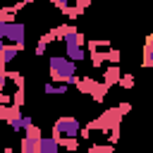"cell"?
I'll return each instance as SVG.
<instances>
[{
  "instance_id": "7",
  "label": "cell",
  "mask_w": 153,
  "mask_h": 153,
  "mask_svg": "<svg viewBox=\"0 0 153 153\" xmlns=\"http://www.w3.org/2000/svg\"><path fill=\"white\" fill-rule=\"evenodd\" d=\"M76 134H81V124H79L76 117L62 115V117H57V120L53 122V136H55V139H57V136H76Z\"/></svg>"
},
{
  "instance_id": "14",
  "label": "cell",
  "mask_w": 153,
  "mask_h": 153,
  "mask_svg": "<svg viewBox=\"0 0 153 153\" xmlns=\"http://www.w3.org/2000/svg\"><path fill=\"white\" fill-rule=\"evenodd\" d=\"M22 115V110L17 108V105H0V120H5V122H12L14 117H19Z\"/></svg>"
},
{
  "instance_id": "17",
  "label": "cell",
  "mask_w": 153,
  "mask_h": 153,
  "mask_svg": "<svg viewBox=\"0 0 153 153\" xmlns=\"http://www.w3.org/2000/svg\"><path fill=\"white\" fill-rule=\"evenodd\" d=\"M57 143L69 153V151H79V139L76 136H57Z\"/></svg>"
},
{
  "instance_id": "25",
  "label": "cell",
  "mask_w": 153,
  "mask_h": 153,
  "mask_svg": "<svg viewBox=\"0 0 153 153\" xmlns=\"http://www.w3.org/2000/svg\"><path fill=\"white\" fill-rule=\"evenodd\" d=\"M69 153H79V151H69Z\"/></svg>"
},
{
  "instance_id": "2",
  "label": "cell",
  "mask_w": 153,
  "mask_h": 153,
  "mask_svg": "<svg viewBox=\"0 0 153 153\" xmlns=\"http://www.w3.org/2000/svg\"><path fill=\"white\" fill-rule=\"evenodd\" d=\"M65 55L72 60V62H84L86 60V50H84V45H86V38H84V33L81 31H76V26H67V33H65Z\"/></svg>"
},
{
  "instance_id": "13",
  "label": "cell",
  "mask_w": 153,
  "mask_h": 153,
  "mask_svg": "<svg viewBox=\"0 0 153 153\" xmlns=\"http://www.w3.org/2000/svg\"><path fill=\"white\" fill-rule=\"evenodd\" d=\"M67 88H69V84H45L43 86V93L45 96H65L67 93Z\"/></svg>"
},
{
  "instance_id": "10",
  "label": "cell",
  "mask_w": 153,
  "mask_h": 153,
  "mask_svg": "<svg viewBox=\"0 0 153 153\" xmlns=\"http://www.w3.org/2000/svg\"><path fill=\"white\" fill-rule=\"evenodd\" d=\"M10 124V129L14 131V134H24L26 131V127L29 124H33V120H31V115H19V117H14L12 122H7Z\"/></svg>"
},
{
  "instance_id": "22",
  "label": "cell",
  "mask_w": 153,
  "mask_h": 153,
  "mask_svg": "<svg viewBox=\"0 0 153 153\" xmlns=\"http://www.w3.org/2000/svg\"><path fill=\"white\" fill-rule=\"evenodd\" d=\"M117 108H120V110H122V115H127V112H129V110H131V105H129V103H120V105H117Z\"/></svg>"
},
{
  "instance_id": "9",
  "label": "cell",
  "mask_w": 153,
  "mask_h": 153,
  "mask_svg": "<svg viewBox=\"0 0 153 153\" xmlns=\"http://www.w3.org/2000/svg\"><path fill=\"white\" fill-rule=\"evenodd\" d=\"M120 79H122V69H120V65H110L105 72H103V84L105 86H112V84H120Z\"/></svg>"
},
{
  "instance_id": "11",
  "label": "cell",
  "mask_w": 153,
  "mask_h": 153,
  "mask_svg": "<svg viewBox=\"0 0 153 153\" xmlns=\"http://www.w3.org/2000/svg\"><path fill=\"white\" fill-rule=\"evenodd\" d=\"M19 151H22V153H41V139L22 136V141H19Z\"/></svg>"
},
{
  "instance_id": "21",
  "label": "cell",
  "mask_w": 153,
  "mask_h": 153,
  "mask_svg": "<svg viewBox=\"0 0 153 153\" xmlns=\"http://www.w3.org/2000/svg\"><path fill=\"white\" fill-rule=\"evenodd\" d=\"M50 2H53V5H55V7L60 10V12H62V14H65V12L69 10V0H50Z\"/></svg>"
},
{
  "instance_id": "1",
  "label": "cell",
  "mask_w": 153,
  "mask_h": 153,
  "mask_svg": "<svg viewBox=\"0 0 153 153\" xmlns=\"http://www.w3.org/2000/svg\"><path fill=\"white\" fill-rule=\"evenodd\" d=\"M48 74L53 84H76V62H72L67 55H50L48 57Z\"/></svg>"
},
{
  "instance_id": "23",
  "label": "cell",
  "mask_w": 153,
  "mask_h": 153,
  "mask_svg": "<svg viewBox=\"0 0 153 153\" xmlns=\"http://www.w3.org/2000/svg\"><path fill=\"white\" fill-rule=\"evenodd\" d=\"M5 153H14V151H12V148H5Z\"/></svg>"
},
{
  "instance_id": "24",
  "label": "cell",
  "mask_w": 153,
  "mask_h": 153,
  "mask_svg": "<svg viewBox=\"0 0 153 153\" xmlns=\"http://www.w3.org/2000/svg\"><path fill=\"white\" fill-rule=\"evenodd\" d=\"M29 2H36V0H26V5H29Z\"/></svg>"
},
{
  "instance_id": "6",
  "label": "cell",
  "mask_w": 153,
  "mask_h": 153,
  "mask_svg": "<svg viewBox=\"0 0 153 153\" xmlns=\"http://www.w3.org/2000/svg\"><path fill=\"white\" fill-rule=\"evenodd\" d=\"M26 24L22 22H12V24H0V38L2 43H12V45H22L26 48Z\"/></svg>"
},
{
  "instance_id": "20",
  "label": "cell",
  "mask_w": 153,
  "mask_h": 153,
  "mask_svg": "<svg viewBox=\"0 0 153 153\" xmlns=\"http://www.w3.org/2000/svg\"><path fill=\"white\" fill-rule=\"evenodd\" d=\"M24 136H31V139H43V136H41V127H36V124H29V127H26V131H24Z\"/></svg>"
},
{
  "instance_id": "4",
  "label": "cell",
  "mask_w": 153,
  "mask_h": 153,
  "mask_svg": "<svg viewBox=\"0 0 153 153\" xmlns=\"http://www.w3.org/2000/svg\"><path fill=\"white\" fill-rule=\"evenodd\" d=\"M76 91H81L84 96H91L96 103H103L105 100V96H108V88L110 86H105L103 81H96V76H81V79H76Z\"/></svg>"
},
{
  "instance_id": "8",
  "label": "cell",
  "mask_w": 153,
  "mask_h": 153,
  "mask_svg": "<svg viewBox=\"0 0 153 153\" xmlns=\"http://www.w3.org/2000/svg\"><path fill=\"white\" fill-rule=\"evenodd\" d=\"M24 48L22 45H12V43H2L0 45V69H5V65H10Z\"/></svg>"
},
{
  "instance_id": "5",
  "label": "cell",
  "mask_w": 153,
  "mask_h": 153,
  "mask_svg": "<svg viewBox=\"0 0 153 153\" xmlns=\"http://www.w3.org/2000/svg\"><path fill=\"white\" fill-rule=\"evenodd\" d=\"M86 48H88L91 65H93L96 69H100V67L108 62V55H110V50H112V45H110L108 38H91V41L86 43Z\"/></svg>"
},
{
  "instance_id": "3",
  "label": "cell",
  "mask_w": 153,
  "mask_h": 153,
  "mask_svg": "<svg viewBox=\"0 0 153 153\" xmlns=\"http://www.w3.org/2000/svg\"><path fill=\"white\" fill-rule=\"evenodd\" d=\"M120 122H122V110L120 108H110V110H105L100 117H96V120H91L86 127L91 129V131H112V129H120Z\"/></svg>"
},
{
  "instance_id": "15",
  "label": "cell",
  "mask_w": 153,
  "mask_h": 153,
  "mask_svg": "<svg viewBox=\"0 0 153 153\" xmlns=\"http://www.w3.org/2000/svg\"><path fill=\"white\" fill-rule=\"evenodd\" d=\"M60 143H57V139L55 136H50V139H41V153H60Z\"/></svg>"
},
{
  "instance_id": "16",
  "label": "cell",
  "mask_w": 153,
  "mask_h": 153,
  "mask_svg": "<svg viewBox=\"0 0 153 153\" xmlns=\"http://www.w3.org/2000/svg\"><path fill=\"white\" fill-rule=\"evenodd\" d=\"M14 14H17L14 5H2L0 7V24H12L14 22Z\"/></svg>"
},
{
  "instance_id": "12",
  "label": "cell",
  "mask_w": 153,
  "mask_h": 153,
  "mask_svg": "<svg viewBox=\"0 0 153 153\" xmlns=\"http://www.w3.org/2000/svg\"><path fill=\"white\" fill-rule=\"evenodd\" d=\"M141 67H146V69H151L153 67V33L146 38V43H143V60H141Z\"/></svg>"
},
{
  "instance_id": "19",
  "label": "cell",
  "mask_w": 153,
  "mask_h": 153,
  "mask_svg": "<svg viewBox=\"0 0 153 153\" xmlns=\"http://www.w3.org/2000/svg\"><path fill=\"white\" fill-rule=\"evenodd\" d=\"M120 86L122 88H134V74H122V79H120Z\"/></svg>"
},
{
  "instance_id": "18",
  "label": "cell",
  "mask_w": 153,
  "mask_h": 153,
  "mask_svg": "<svg viewBox=\"0 0 153 153\" xmlns=\"http://www.w3.org/2000/svg\"><path fill=\"white\" fill-rule=\"evenodd\" d=\"M88 153H115V146L112 143H93L88 148Z\"/></svg>"
}]
</instances>
